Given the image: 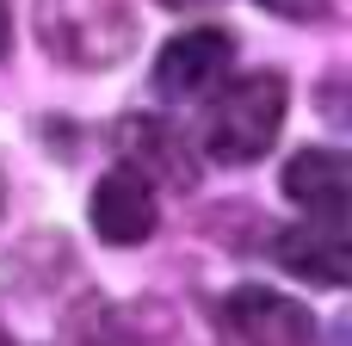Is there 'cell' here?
I'll use <instances>...</instances> for the list:
<instances>
[{
  "instance_id": "52a82bcc",
  "label": "cell",
  "mask_w": 352,
  "mask_h": 346,
  "mask_svg": "<svg viewBox=\"0 0 352 346\" xmlns=\"http://www.w3.org/2000/svg\"><path fill=\"white\" fill-rule=\"evenodd\" d=\"M272 254H278V266L285 272H297V279H309V285H346L352 279V241H346V223H297V229H285L278 241H272Z\"/></svg>"
},
{
  "instance_id": "8992f818",
  "label": "cell",
  "mask_w": 352,
  "mask_h": 346,
  "mask_svg": "<svg viewBox=\"0 0 352 346\" xmlns=\"http://www.w3.org/2000/svg\"><path fill=\"white\" fill-rule=\"evenodd\" d=\"M285 198L316 223H346L352 210V161L340 149H303L285 161Z\"/></svg>"
},
{
  "instance_id": "7a4b0ae2",
  "label": "cell",
  "mask_w": 352,
  "mask_h": 346,
  "mask_svg": "<svg viewBox=\"0 0 352 346\" xmlns=\"http://www.w3.org/2000/svg\"><path fill=\"white\" fill-rule=\"evenodd\" d=\"M43 50L68 68H105L124 62L136 43V19L124 0H37Z\"/></svg>"
},
{
  "instance_id": "7c38bea8",
  "label": "cell",
  "mask_w": 352,
  "mask_h": 346,
  "mask_svg": "<svg viewBox=\"0 0 352 346\" xmlns=\"http://www.w3.org/2000/svg\"><path fill=\"white\" fill-rule=\"evenodd\" d=\"M0 346H12V340H6V328H0Z\"/></svg>"
},
{
  "instance_id": "277c9868",
  "label": "cell",
  "mask_w": 352,
  "mask_h": 346,
  "mask_svg": "<svg viewBox=\"0 0 352 346\" xmlns=\"http://www.w3.org/2000/svg\"><path fill=\"white\" fill-rule=\"evenodd\" d=\"M235 62V37L223 25H192L155 56V93L161 99H204Z\"/></svg>"
},
{
  "instance_id": "6da1fadb",
  "label": "cell",
  "mask_w": 352,
  "mask_h": 346,
  "mask_svg": "<svg viewBox=\"0 0 352 346\" xmlns=\"http://www.w3.org/2000/svg\"><path fill=\"white\" fill-rule=\"evenodd\" d=\"M285 105H291V80L278 68H254V74H235V80H217L204 118H198V142L210 161L223 167H248L260 161L278 130H285Z\"/></svg>"
},
{
  "instance_id": "5b68a950",
  "label": "cell",
  "mask_w": 352,
  "mask_h": 346,
  "mask_svg": "<svg viewBox=\"0 0 352 346\" xmlns=\"http://www.w3.org/2000/svg\"><path fill=\"white\" fill-rule=\"evenodd\" d=\"M87 217H93L99 241H111V248H136V241H148V235H155V186H148V173H136V167H111V173L93 186Z\"/></svg>"
},
{
  "instance_id": "9c48e42d",
  "label": "cell",
  "mask_w": 352,
  "mask_h": 346,
  "mask_svg": "<svg viewBox=\"0 0 352 346\" xmlns=\"http://www.w3.org/2000/svg\"><path fill=\"white\" fill-rule=\"evenodd\" d=\"M266 12H278V19H316V12H328V0H260Z\"/></svg>"
},
{
  "instance_id": "ba28073f",
  "label": "cell",
  "mask_w": 352,
  "mask_h": 346,
  "mask_svg": "<svg viewBox=\"0 0 352 346\" xmlns=\"http://www.w3.org/2000/svg\"><path fill=\"white\" fill-rule=\"evenodd\" d=\"M118 149L136 155V161H148V167H161L173 186H192V161L179 155V142H173V130L161 118H124L118 124Z\"/></svg>"
},
{
  "instance_id": "30bf717a",
  "label": "cell",
  "mask_w": 352,
  "mask_h": 346,
  "mask_svg": "<svg viewBox=\"0 0 352 346\" xmlns=\"http://www.w3.org/2000/svg\"><path fill=\"white\" fill-rule=\"evenodd\" d=\"M155 6H167V12H204V6H223V0H155Z\"/></svg>"
},
{
  "instance_id": "8fae6325",
  "label": "cell",
  "mask_w": 352,
  "mask_h": 346,
  "mask_svg": "<svg viewBox=\"0 0 352 346\" xmlns=\"http://www.w3.org/2000/svg\"><path fill=\"white\" fill-rule=\"evenodd\" d=\"M12 50V0H0V56Z\"/></svg>"
},
{
  "instance_id": "3957f363",
  "label": "cell",
  "mask_w": 352,
  "mask_h": 346,
  "mask_svg": "<svg viewBox=\"0 0 352 346\" xmlns=\"http://www.w3.org/2000/svg\"><path fill=\"white\" fill-rule=\"evenodd\" d=\"M223 334L229 346H309L316 316L272 285H241L223 297Z\"/></svg>"
}]
</instances>
